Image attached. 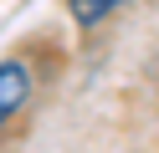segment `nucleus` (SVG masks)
<instances>
[{"instance_id":"f03ea898","label":"nucleus","mask_w":159,"mask_h":153,"mask_svg":"<svg viewBox=\"0 0 159 153\" xmlns=\"http://www.w3.org/2000/svg\"><path fill=\"white\" fill-rule=\"evenodd\" d=\"M118 10H123V0H67V15L82 31H98L108 15H118Z\"/></svg>"},{"instance_id":"f257e3e1","label":"nucleus","mask_w":159,"mask_h":153,"mask_svg":"<svg viewBox=\"0 0 159 153\" xmlns=\"http://www.w3.org/2000/svg\"><path fill=\"white\" fill-rule=\"evenodd\" d=\"M31 97H36V66H31V56H26V51L0 56V128H5Z\"/></svg>"}]
</instances>
